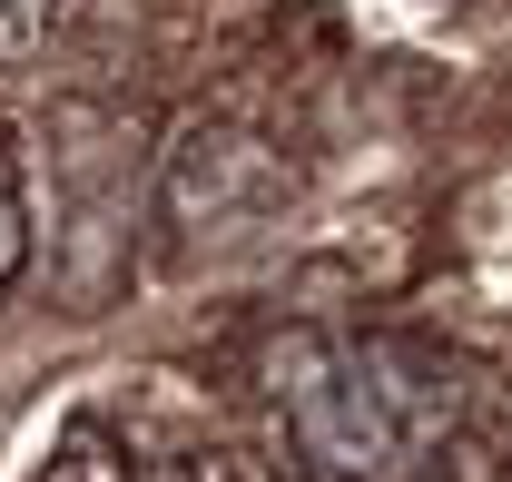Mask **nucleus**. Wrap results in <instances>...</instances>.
Masks as SVG:
<instances>
[{
    "instance_id": "f257e3e1",
    "label": "nucleus",
    "mask_w": 512,
    "mask_h": 482,
    "mask_svg": "<svg viewBox=\"0 0 512 482\" xmlns=\"http://www.w3.org/2000/svg\"><path fill=\"white\" fill-rule=\"evenodd\" d=\"M266 414L306 482H394L434 433H453V374L394 335L286 325L266 345Z\"/></svg>"
},
{
    "instance_id": "f03ea898",
    "label": "nucleus",
    "mask_w": 512,
    "mask_h": 482,
    "mask_svg": "<svg viewBox=\"0 0 512 482\" xmlns=\"http://www.w3.org/2000/svg\"><path fill=\"white\" fill-rule=\"evenodd\" d=\"M266 207H286V158H276L256 128H227V119L178 128V148H168V168H158V217L188 246L247 237Z\"/></svg>"
},
{
    "instance_id": "7ed1b4c3",
    "label": "nucleus",
    "mask_w": 512,
    "mask_h": 482,
    "mask_svg": "<svg viewBox=\"0 0 512 482\" xmlns=\"http://www.w3.org/2000/svg\"><path fill=\"white\" fill-rule=\"evenodd\" d=\"M40 482H168V463H148L128 433H109L99 414H69L60 443H50V463H40Z\"/></svg>"
},
{
    "instance_id": "20e7f679",
    "label": "nucleus",
    "mask_w": 512,
    "mask_h": 482,
    "mask_svg": "<svg viewBox=\"0 0 512 482\" xmlns=\"http://www.w3.org/2000/svg\"><path fill=\"white\" fill-rule=\"evenodd\" d=\"M20 266H30V197H20V158L0 148V296L20 286Z\"/></svg>"
},
{
    "instance_id": "39448f33",
    "label": "nucleus",
    "mask_w": 512,
    "mask_h": 482,
    "mask_svg": "<svg viewBox=\"0 0 512 482\" xmlns=\"http://www.w3.org/2000/svg\"><path fill=\"white\" fill-rule=\"evenodd\" d=\"M50 20H60V0H0V60H30L50 40Z\"/></svg>"
}]
</instances>
